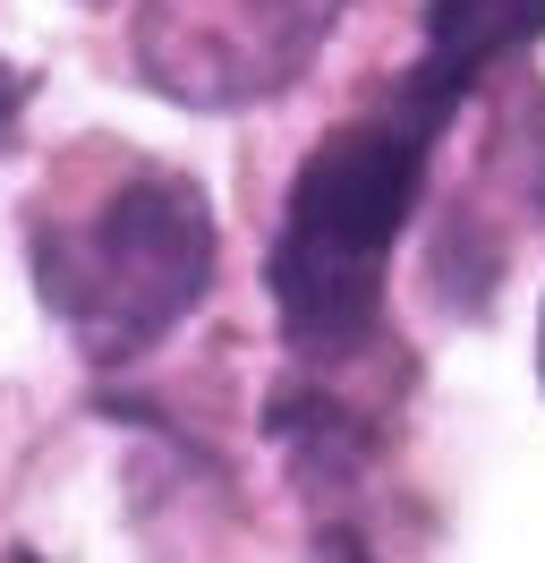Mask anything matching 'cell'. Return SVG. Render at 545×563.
I'll return each instance as SVG.
<instances>
[{
    "instance_id": "cell-1",
    "label": "cell",
    "mask_w": 545,
    "mask_h": 563,
    "mask_svg": "<svg viewBox=\"0 0 545 563\" xmlns=\"http://www.w3.org/2000/svg\"><path fill=\"white\" fill-rule=\"evenodd\" d=\"M460 95L409 69L375 111L315 145L290 179V206L265 256V290L281 308V342L299 358H349L383 317V282H392V247L401 222L426 188L443 129H452Z\"/></svg>"
},
{
    "instance_id": "cell-8",
    "label": "cell",
    "mask_w": 545,
    "mask_h": 563,
    "mask_svg": "<svg viewBox=\"0 0 545 563\" xmlns=\"http://www.w3.org/2000/svg\"><path fill=\"white\" fill-rule=\"evenodd\" d=\"M537 385H545V324H537Z\"/></svg>"
},
{
    "instance_id": "cell-4",
    "label": "cell",
    "mask_w": 545,
    "mask_h": 563,
    "mask_svg": "<svg viewBox=\"0 0 545 563\" xmlns=\"http://www.w3.org/2000/svg\"><path fill=\"white\" fill-rule=\"evenodd\" d=\"M545 35V0H426L418 18V69L469 103V86L494 60L529 52Z\"/></svg>"
},
{
    "instance_id": "cell-9",
    "label": "cell",
    "mask_w": 545,
    "mask_h": 563,
    "mask_svg": "<svg viewBox=\"0 0 545 563\" xmlns=\"http://www.w3.org/2000/svg\"><path fill=\"white\" fill-rule=\"evenodd\" d=\"M9 563H43V555H9Z\"/></svg>"
},
{
    "instance_id": "cell-7",
    "label": "cell",
    "mask_w": 545,
    "mask_h": 563,
    "mask_svg": "<svg viewBox=\"0 0 545 563\" xmlns=\"http://www.w3.org/2000/svg\"><path fill=\"white\" fill-rule=\"evenodd\" d=\"M18 103H26V77L0 60V145H9V129H18Z\"/></svg>"
},
{
    "instance_id": "cell-6",
    "label": "cell",
    "mask_w": 545,
    "mask_h": 563,
    "mask_svg": "<svg viewBox=\"0 0 545 563\" xmlns=\"http://www.w3.org/2000/svg\"><path fill=\"white\" fill-rule=\"evenodd\" d=\"M307 563H375L367 555V529H358V521H324V529H315V547H307Z\"/></svg>"
},
{
    "instance_id": "cell-2",
    "label": "cell",
    "mask_w": 545,
    "mask_h": 563,
    "mask_svg": "<svg viewBox=\"0 0 545 563\" xmlns=\"http://www.w3.org/2000/svg\"><path fill=\"white\" fill-rule=\"evenodd\" d=\"M213 282V206L188 172L136 163L68 222H34V290L94 367H129Z\"/></svg>"
},
{
    "instance_id": "cell-3",
    "label": "cell",
    "mask_w": 545,
    "mask_h": 563,
    "mask_svg": "<svg viewBox=\"0 0 545 563\" xmlns=\"http://www.w3.org/2000/svg\"><path fill=\"white\" fill-rule=\"evenodd\" d=\"M349 0H145L136 9V69L163 95L204 111L281 95L324 52Z\"/></svg>"
},
{
    "instance_id": "cell-5",
    "label": "cell",
    "mask_w": 545,
    "mask_h": 563,
    "mask_svg": "<svg viewBox=\"0 0 545 563\" xmlns=\"http://www.w3.org/2000/svg\"><path fill=\"white\" fill-rule=\"evenodd\" d=\"M265 435H281V444H290L307 495L349 487V478H358V461H367V427L349 419L341 401H324V393H281V401L265 410Z\"/></svg>"
}]
</instances>
